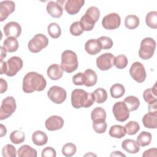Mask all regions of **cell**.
Returning <instances> with one entry per match:
<instances>
[{"label": "cell", "instance_id": "6da1fadb", "mask_svg": "<svg viewBox=\"0 0 157 157\" xmlns=\"http://www.w3.org/2000/svg\"><path fill=\"white\" fill-rule=\"evenodd\" d=\"M47 85L44 77L36 72L27 73L23 79V91L26 93H31L34 91H43Z\"/></svg>", "mask_w": 157, "mask_h": 157}, {"label": "cell", "instance_id": "7a4b0ae2", "mask_svg": "<svg viewBox=\"0 0 157 157\" xmlns=\"http://www.w3.org/2000/svg\"><path fill=\"white\" fill-rule=\"evenodd\" d=\"M94 101L93 94L82 89H75L71 93V104L75 109L91 107Z\"/></svg>", "mask_w": 157, "mask_h": 157}, {"label": "cell", "instance_id": "3957f363", "mask_svg": "<svg viewBox=\"0 0 157 157\" xmlns=\"http://www.w3.org/2000/svg\"><path fill=\"white\" fill-rule=\"evenodd\" d=\"M100 17V11L95 6L90 7L79 21L83 31H89L93 29Z\"/></svg>", "mask_w": 157, "mask_h": 157}, {"label": "cell", "instance_id": "277c9868", "mask_svg": "<svg viewBox=\"0 0 157 157\" xmlns=\"http://www.w3.org/2000/svg\"><path fill=\"white\" fill-rule=\"evenodd\" d=\"M78 66L77 56L75 52L67 50L62 53L61 66L64 72L71 73L77 69Z\"/></svg>", "mask_w": 157, "mask_h": 157}, {"label": "cell", "instance_id": "5b68a950", "mask_svg": "<svg viewBox=\"0 0 157 157\" xmlns=\"http://www.w3.org/2000/svg\"><path fill=\"white\" fill-rule=\"evenodd\" d=\"M156 42L151 37H145L141 41L139 56L142 59H148L154 55Z\"/></svg>", "mask_w": 157, "mask_h": 157}, {"label": "cell", "instance_id": "8992f818", "mask_svg": "<svg viewBox=\"0 0 157 157\" xmlns=\"http://www.w3.org/2000/svg\"><path fill=\"white\" fill-rule=\"evenodd\" d=\"M17 108L16 102L13 97L7 96L2 101L0 108V120H3L10 117Z\"/></svg>", "mask_w": 157, "mask_h": 157}, {"label": "cell", "instance_id": "52a82bcc", "mask_svg": "<svg viewBox=\"0 0 157 157\" xmlns=\"http://www.w3.org/2000/svg\"><path fill=\"white\" fill-rule=\"evenodd\" d=\"M48 44L47 37L42 34H36L28 42V47L32 53H38Z\"/></svg>", "mask_w": 157, "mask_h": 157}, {"label": "cell", "instance_id": "ba28073f", "mask_svg": "<svg viewBox=\"0 0 157 157\" xmlns=\"http://www.w3.org/2000/svg\"><path fill=\"white\" fill-rule=\"evenodd\" d=\"M47 96L53 102L59 104L66 100L67 93L64 88L55 85L49 88L47 91Z\"/></svg>", "mask_w": 157, "mask_h": 157}, {"label": "cell", "instance_id": "9c48e42d", "mask_svg": "<svg viewBox=\"0 0 157 157\" xmlns=\"http://www.w3.org/2000/svg\"><path fill=\"white\" fill-rule=\"evenodd\" d=\"M112 112L115 119L120 122L126 121L129 117V110L126 104L123 101H119L113 106Z\"/></svg>", "mask_w": 157, "mask_h": 157}, {"label": "cell", "instance_id": "30bf717a", "mask_svg": "<svg viewBox=\"0 0 157 157\" xmlns=\"http://www.w3.org/2000/svg\"><path fill=\"white\" fill-rule=\"evenodd\" d=\"M23 60L18 56H12L6 61V75L13 77L23 67Z\"/></svg>", "mask_w": 157, "mask_h": 157}, {"label": "cell", "instance_id": "8fae6325", "mask_svg": "<svg viewBox=\"0 0 157 157\" xmlns=\"http://www.w3.org/2000/svg\"><path fill=\"white\" fill-rule=\"evenodd\" d=\"M129 74L132 78L138 83H142L146 78V71L144 65L139 62H134L129 69Z\"/></svg>", "mask_w": 157, "mask_h": 157}, {"label": "cell", "instance_id": "7c38bea8", "mask_svg": "<svg viewBox=\"0 0 157 157\" xmlns=\"http://www.w3.org/2000/svg\"><path fill=\"white\" fill-rule=\"evenodd\" d=\"M121 18L117 13H110L105 15L102 20V26L108 30L118 28L120 26Z\"/></svg>", "mask_w": 157, "mask_h": 157}, {"label": "cell", "instance_id": "4fadbf2b", "mask_svg": "<svg viewBox=\"0 0 157 157\" xmlns=\"http://www.w3.org/2000/svg\"><path fill=\"white\" fill-rule=\"evenodd\" d=\"M65 0H58L57 1H49L47 4V11L53 18H60L63 12V4Z\"/></svg>", "mask_w": 157, "mask_h": 157}, {"label": "cell", "instance_id": "5bb4252c", "mask_svg": "<svg viewBox=\"0 0 157 157\" xmlns=\"http://www.w3.org/2000/svg\"><path fill=\"white\" fill-rule=\"evenodd\" d=\"M114 56L110 53H105L96 59V66L101 71H107L113 67Z\"/></svg>", "mask_w": 157, "mask_h": 157}, {"label": "cell", "instance_id": "9a60e30c", "mask_svg": "<svg viewBox=\"0 0 157 157\" xmlns=\"http://www.w3.org/2000/svg\"><path fill=\"white\" fill-rule=\"evenodd\" d=\"M4 35L9 37L17 38L20 37L21 33V27L19 23L15 21H10L7 23L3 28Z\"/></svg>", "mask_w": 157, "mask_h": 157}, {"label": "cell", "instance_id": "2e32d148", "mask_svg": "<svg viewBox=\"0 0 157 157\" xmlns=\"http://www.w3.org/2000/svg\"><path fill=\"white\" fill-rule=\"evenodd\" d=\"M64 120L59 116L52 115L48 118L45 123V128L50 131L61 129L64 125Z\"/></svg>", "mask_w": 157, "mask_h": 157}, {"label": "cell", "instance_id": "e0dca14e", "mask_svg": "<svg viewBox=\"0 0 157 157\" xmlns=\"http://www.w3.org/2000/svg\"><path fill=\"white\" fill-rule=\"evenodd\" d=\"M15 9V2L12 1H4L0 2V21H4Z\"/></svg>", "mask_w": 157, "mask_h": 157}, {"label": "cell", "instance_id": "ac0fdd59", "mask_svg": "<svg viewBox=\"0 0 157 157\" xmlns=\"http://www.w3.org/2000/svg\"><path fill=\"white\" fill-rule=\"evenodd\" d=\"M84 3V0H67L64 4V9L69 15H75L80 11Z\"/></svg>", "mask_w": 157, "mask_h": 157}, {"label": "cell", "instance_id": "d6986e66", "mask_svg": "<svg viewBox=\"0 0 157 157\" xmlns=\"http://www.w3.org/2000/svg\"><path fill=\"white\" fill-rule=\"evenodd\" d=\"M85 50L89 55H95L101 51L102 46L98 39H91L86 42Z\"/></svg>", "mask_w": 157, "mask_h": 157}, {"label": "cell", "instance_id": "ffe728a7", "mask_svg": "<svg viewBox=\"0 0 157 157\" xmlns=\"http://www.w3.org/2000/svg\"><path fill=\"white\" fill-rule=\"evenodd\" d=\"M47 74L49 78L52 80H57L61 78L63 75V70L58 64H53L50 65L47 71Z\"/></svg>", "mask_w": 157, "mask_h": 157}, {"label": "cell", "instance_id": "44dd1931", "mask_svg": "<svg viewBox=\"0 0 157 157\" xmlns=\"http://www.w3.org/2000/svg\"><path fill=\"white\" fill-rule=\"evenodd\" d=\"M144 126L148 129H156L157 127V112H148L142 118Z\"/></svg>", "mask_w": 157, "mask_h": 157}, {"label": "cell", "instance_id": "7402d4cb", "mask_svg": "<svg viewBox=\"0 0 157 157\" xmlns=\"http://www.w3.org/2000/svg\"><path fill=\"white\" fill-rule=\"evenodd\" d=\"M121 147L123 150L131 154L137 153L140 150L139 145L137 144V142L133 139H128L123 140L121 144Z\"/></svg>", "mask_w": 157, "mask_h": 157}, {"label": "cell", "instance_id": "603a6c76", "mask_svg": "<svg viewBox=\"0 0 157 157\" xmlns=\"http://www.w3.org/2000/svg\"><path fill=\"white\" fill-rule=\"evenodd\" d=\"M2 47L7 52L12 53L16 52L18 50L19 44L15 37H9L4 40Z\"/></svg>", "mask_w": 157, "mask_h": 157}, {"label": "cell", "instance_id": "cb8c5ba5", "mask_svg": "<svg viewBox=\"0 0 157 157\" xmlns=\"http://www.w3.org/2000/svg\"><path fill=\"white\" fill-rule=\"evenodd\" d=\"M32 140L33 143L37 146H42L47 144L48 141L47 135L42 131H36L32 135Z\"/></svg>", "mask_w": 157, "mask_h": 157}, {"label": "cell", "instance_id": "d4e9b609", "mask_svg": "<svg viewBox=\"0 0 157 157\" xmlns=\"http://www.w3.org/2000/svg\"><path fill=\"white\" fill-rule=\"evenodd\" d=\"M18 157H36L37 151L28 145H23L20 147L17 151Z\"/></svg>", "mask_w": 157, "mask_h": 157}, {"label": "cell", "instance_id": "484cf974", "mask_svg": "<svg viewBox=\"0 0 157 157\" xmlns=\"http://www.w3.org/2000/svg\"><path fill=\"white\" fill-rule=\"evenodd\" d=\"M84 76H85V85L86 86L90 87L94 86L98 80V76L96 72L90 69H86L84 72Z\"/></svg>", "mask_w": 157, "mask_h": 157}, {"label": "cell", "instance_id": "4316f807", "mask_svg": "<svg viewBox=\"0 0 157 157\" xmlns=\"http://www.w3.org/2000/svg\"><path fill=\"white\" fill-rule=\"evenodd\" d=\"M143 98L145 101L148 104L157 101V90L156 83L152 88H148L144 91Z\"/></svg>", "mask_w": 157, "mask_h": 157}, {"label": "cell", "instance_id": "83f0119b", "mask_svg": "<svg viewBox=\"0 0 157 157\" xmlns=\"http://www.w3.org/2000/svg\"><path fill=\"white\" fill-rule=\"evenodd\" d=\"M123 102L126 104L129 112L136 110L140 105L139 99L134 96H129L126 97Z\"/></svg>", "mask_w": 157, "mask_h": 157}, {"label": "cell", "instance_id": "f1b7e54d", "mask_svg": "<svg viewBox=\"0 0 157 157\" xmlns=\"http://www.w3.org/2000/svg\"><path fill=\"white\" fill-rule=\"evenodd\" d=\"M94 101L98 104L104 102L107 99V93L105 89L98 88L92 93Z\"/></svg>", "mask_w": 157, "mask_h": 157}, {"label": "cell", "instance_id": "f546056e", "mask_svg": "<svg viewBox=\"0 0 157 157\" xmlns=\"http://www.w3.org/2000/svg\"><path fill=\"white\" fill-rule=\"evenodd\" d=\"M109 134L112 137L121 139L126 135V131L123 126L118 124H115L110 127Z\"/></svg>", "mask_w": 157, "mask_h": 157}, {"label": "cell", "instance_id": "4dcf8cb0", "mask_svg": "<svg viewBox=\"0 0 157 157\" xmlns=\"http://www.w3.org/2000/svg\"><path fill=\"white\" fill-rule=\"evenodd\" d=\"M125 92L124 87L120 83H115L113 85L110 89L111 96L114 99H117L122 97Z\"/></svg>", "mask_w": 157, "mask_h": 157}, {"label": "cell", "instance_id": "1f68e13d", "mask_svg": "<svg viewBox=\"0 0 157 157\" xmlns=\"http://www.w3.org/2000/svg\"><path fill=\"white\" fill-rule=\"evenodd\" d=\"M151 141V134L149 132L142 131L137 136L136 142L140 147H145L148 145Z\"/></svg>", "mask_w": 157, "mask_h": 157}, {"label": "cell", "instance_id": "d6a6232c", "mask_svg": "<svg viewBox=\"0 0 157 157\" xmlns=\"http://www.w3.org/2000/svg\"><path fill=\"white\" fill-rule=\"evenodd\" d=\"M139 18L135 15H128L124 19V25L129 29H134L139 25Z\"/></svg>", "mask_w": 157, "mask_h": 157}, {"label": "cell", "instance_id": "836d02e7", "mask_svg": "<svg viewBox=\"0 0 157 157\" xmlns=\"http://www.w3.org/2000/svg\"><path fill=\"white\" fill-rule=\"evenodd\" d=\"M91 118L93 121L98 120H105L106 112L101 107H96L91 112Z\"/></svg>", "mask_w": 157, "mask_h": 157}, {"label": "cell", "instance_id": "e575fe53", "mask_svg": "<svg viewBox=\"0 0 157 157\" xmlns=\"http://www.w3.org/2000/svg\"><path fill=\"white\" fill-rule=\"evenodd\" d=\"M145 23L147 25L152 28H157V12L156 11H151L148 12L145 17Z\"/></svg>", "mask_w": 157, "mask_h": 157}, {"label": "cell", "instance_id": "d590c367", "mask_svg": "<svg viewBox=\"0 0 157 157\" xmlns=\"http://www.w3.org/2000/svg\"><path fill=\"white\" fill-rule=\"evenodd\" d=\"M48 33L51 37L53 39L58 38L61 34V30L59 25L56 23H51L47 27Z\"/></svg>", "mask_w": 157, "mask_h": 157}, {"label": "cell", "instance_id": "8d00e7d4", "mask_svg": "<svg viewBox=\"0 0 157 157\" xmlns=\"http://www.w3.org/2000/svg\"><path fill=\"white\" fill-rule=\"evenodd\" d=\"M25 133L19 130H15L11 132L10 134V141L15 144H19L25 141Z\"/></svg>", "mask_w": 157, "mask_h": 157}, {"label": "cell", "instance_id": "74e56055", "mask_svg": "<svg viewBox=\"0 0 157 157\" xmlns=\"http://www.w3.org/2000/svg\"><path fill=\"white\" fill-rule=\"evenodd\" d=\"M126 134L128 135H134L140 129V126L137 121H130L124 126Z\"/></svg>", "mask_w": 157, "mask_h": 157}, {"label": "cell", "instance_id": "f35d334b", "mask_svg": "<svg viewBox=\"0 0 157 157\" xmlns=\"http://www.w3.org/2000/svg\"><path fill=\"white\" fill-rule=\"evenodd\" d=\"M128 63V58L124 55H119L114 58L113 64L117 68L119 69H123L125 68Z\"/></svg>", "mask_w": 157, "mask_h": 157}, {"label": "cell", "instance_id": "ab89813d", "mask_svg": "<svg viewBox=\"0 0 157 157\" xmlns=\"http://www.w3.org/2000/svg\"><path fill=\"white\" fill-rule=\"evenodd\" d=\"M77 150V148L75 144L72 143L66 144L62 148V153L64 156L67 157H71L75 155Z\"/></svg>", "mask_w": 157, "mask_h": 157}, {"label": "cell", "instance_id": "60d3db41", "mask_svg": "<svg viewBox=\"0 0 157 157\" xmlns=\"http://www.w3.org/2000/svg\"><path fill=\"white\" fill-rule=\"evenodd\" d=\"M93 128L98 134L104 133L107 129V123L105 120H98L93 121Z\"/></svg>", "mask_w": 157, "mask_h": 157}, {"label": "cell", "instance_id": "b9f144b4", "mask_svg": "<svg viewBox=\"0 0 157 157\" xmlns=\"http://www.w3.org/2000/svg\"><path fill=\"white\" fill-rule=\"evenodd\" d=\"M17 153L16 148L11 144H7L2 150V154L4 157H15Z\"/></svg>", "mask_w": 157, "mask_h": 157}, {"label": "cell", "instance_id": "7bdbcfd3", "mask_svg": "<svg viewBox=\"0 0 157 157\" xmlns=\"http://www.w3.org/2000/svg\"><path fill=\"white\" fill-rule=\"evenodd\" d=\"M69 30L71 34L75 36H78L81 35L83 32L80 21H75L73 23H72V25L70 26Z\"/></svg>", "mask_w": 157, "mask_h": 157}, {"label": "cell", "instance_id": "ee69618b", "mask_svg": "<svg viewBox=\"0 0 157 157\" xmlns=\"http://www.w3.org/2000/svg\"><path fill=\"white\" fill-rule=\"evenodd\" d=\"M98 40H99L102 46V49L109 50L113 46V40L109 37L101 36L99 38H98Z\"/></svg>", "mask_w": 157, "mask_h": 157}, {"label": "cell", "instance_id": "f6af8a7d", "mask_svg": "<svg viewBox=\"0 0 157 157\" xmlns=\"http://www.w3.org/2000/svg\"><path fill=\"white\" fill-rule=\"evenodd\" d=\"M72 82L75 85H85V76L82 72H78L72 77Z\"/></svg>", "mask_w": 157, "mask_h": 157}, {"label": "cell", "instance_id": "bcb514c9", "mask_svg": "<svg viewBox=\"0 0 157 157\" xmlns=\"http://www.w3.org/2000/svg\"><path fill=\"white\" fill-rule=\"evenodd\" d=\"M41 156L42 157H55L56 156V153L53 148L47 147L42 150Z\"/></svg>", "mask_w": 157, "mask_h": 157}, {"label": "cell", "instance_id": "7dc6e473", "mask_svg": "<svg viewBox=\"0 0 157 157\" xmlns=\"http://www.w3.org/2000/svg\"><path fill=\"white\" fill-rule=\"evenodd\" d=\"M156 152H157V149L156 148H150L147 150H145L143 155V157H147V156H156Z\"/></svg>", "mask_w": 157, "mask_h": 157}, {"label": "cell", "instance_id": "c3c4849f", "mask_svg": "<svg viewBox=\"0 0 157 157\" xmlns=\"http://www.w3.org/2000/svg\"><path fill=\"white\" fill-rule=\"evenodd\" d=\"M148 112H157V101H153V102L148 104Z\"/></svg>", "mask_w": 157, "mask_h": 157}, {"label": "cell", "instance_id": "681fc988", "mask_svg": "<svg viewBox=\"0 0 157 157\" xmlns=\"http://www.w3.org/2000/svg\"><path fill=\"white\" fill-rule=\"evenodd\" d=\"M1 82V93H4L7 90V82L3 79L2 78H0Z\"/></svg>", "mask_w": 157, "mask_h": 157}, {"label": "cell", "instance_id": "f907efd6", "mask_svg": "<svg viewBox=\"0 0 157 157\" xmlns=\"http://www.w3.org/2000/svg\"><path fill=\"white\" fill-rule=\"evenodd\" d=\"M1 74H6V62L2 61H1Z\"/></svg>", "mask_w": 157, "mask_h": 157}, {"label": "cell", "instance_id": "816d5d0a", "mask_svg": "<svg viewBox=\"0 0 157 157\" xmlns=\"http://www.w3.org/2000/svg\"><path fill=\"white\" fill-rule=\"evenodd\" d=\"M0 49H1V58H0V60L2 61L3 59L6 57V55H7L6 52H7L5 50L4 47H2V46L0 47Z\"/></svg>", "mask_w": 157, "mask_h": 157}, {"label": "cell", "instance_id": "f5cc1de1", "mask_svg": "<svg viewBox=\"0 0 157 157\" xmlns=\"http://www.w3.org/2000/svg\"><path fill=\"white\" fill-rule=\"evenodd\" d=\"M1 137H3L5 136L7 133V129L5 126H4L2 124H1Z\"/></svg>", "mask_w": 157, "mask_h": 157}, {"label": "cell", "instance_id": "db71d44e", "mask_svg": "<svg viewBox=\"0 0 157 157\" xmlns=\"http://www.w3.org/2000/svg\"><path fill=\"white\" fill-rule=\"evenodd\" d=\"M110 156H126V155L120 151H115L110 154Z\"/></svg>", "mask_w": 157, "mask_h": 157}]
</instances>
